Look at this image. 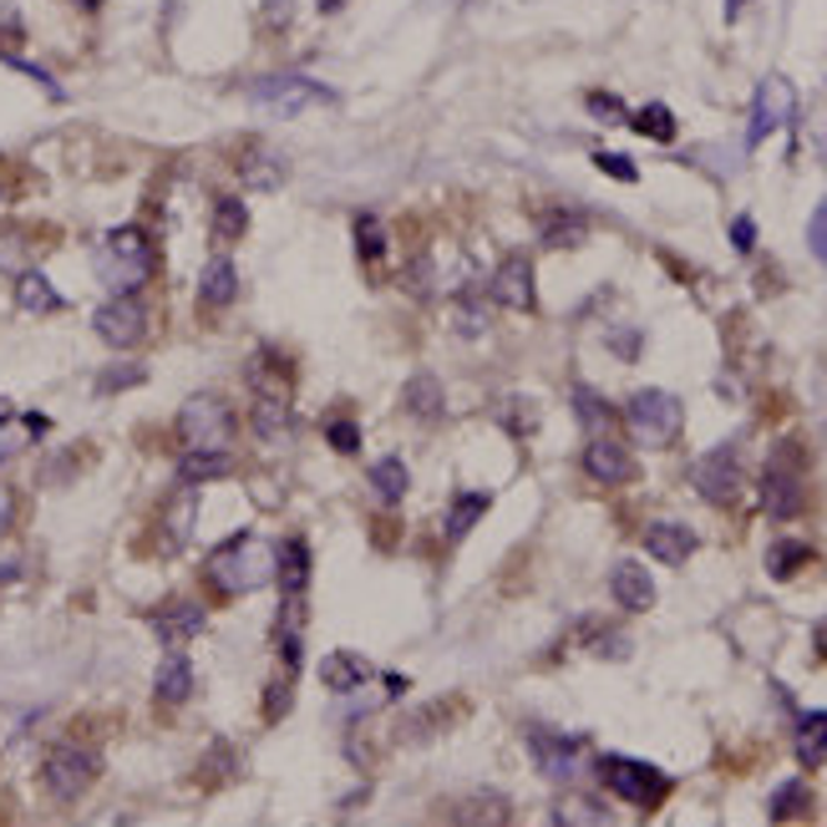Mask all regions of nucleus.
Returning a JSON list of instances; mask_svg holds the SVG:
<instances>
[{"instance_id":"f03ea898","label":"nucleus","mask_w":827,"mask_h":827,"mask_svg":"<svg viewBox=\"0 0 827 827\" xmlns=\"http://www.w3.org/2000/svg\"><path fill=\"white\" fill-rule=\"evenodd\" d=\"M92 264H96V279H102L112 295H137V289L147 285V275H153V244H147L143 228L122 224L96 244Z\"/></svg>"},{"instance_id":"37998d69","label":"nucleus","mask_w":827,"mask_h":827,"mask_svg":"<svg viewBox=\"0 0 827 827\" xmlns=\"http://www.w3.org/2000/svg\"><path fill=\"white\" fill-rule=\"evenodd\" d=\"M807 249L817 264H827V204L813 208V224H807Z\"/></svg>"},{"instance_id":"f257e3e1","label":"nucleus","mask_w":827,"mask_h":827,"mask_svg":"<svg viewBox=\"0 0 827 827\" xmlns=\"http://www.w3.org/2000/svg\"><path fill=\"white\" fill-rule=\"evenodd\" d=\"M275 543L259 539V533H234L228 543H218L208 553V584L218 594H254L275 579Z\"/></svg>"},{"instance_id":"2eb2a0df","label":"nucleus","mask_w":827,"mask_h":827,"mask_svg":"<svg viewBox=\"0 0 827 827\" xmlns=\"http://www.w3.org/2000/svg\"><path fill=\"white\" fill-rule=\"evenodd\" d=\"M147 624H153V635L163 640V645L178 650V645H188V640L204 630L208 614H204V604H198V600H173V604H163V610L147 614Z\"/></svg>"},{"instance_id":"c03bdc74","label":"nucleus","mask_w":827,"mask_h":827,"mask_svg":"<svg viewBox=\"0 0 827 827\" xmlns=\"http://www.w3.org/2000/svg\"><path fill=\"white\" fill-rule=\"evenodd\" d=\"M325 437H330V447H336V452H350V457L360 452V427H356V421H330V427H325Z\"/></svg>"},{"instance_id":"0eeeda50","label":"nucleus","mask_w":827,"mask_h":827,"mask_svg":"<svg viewBox=\"0 0 827 827\" xmlns=\"http://www.w3.org/2000/svg\"><path fill=\"white\" fill-rule=\"evenodd\" d=\"M96 777H102V756L86 752V746H57V752L47 756V767H41V782H47V792L57 803L86 797V787H92Z\"/></svg>"},{"instance_id":"ddd939ff","label":"nucleus","mask_w":827,"mask_h":827,"mask_svg":"<svg viewBox=\"0 0 827 827\" xmlns=\"http://www.w3.org/2000/svg\"><path fill=\"white\" fill-rule=\"evenodd\" d=\"M762 508L767 518H792L803 508V472L792 468V457H772L762 472Z\"/></svg>"},{"instance_id":"4468645a","label":"nucleus","mask_w":827,"mask_h":827,"mask_svg":"<svg viewBox=\"0 0 827 827\" xmlns=\"http://www.w3.org/2000/svg\"><path fill=\"white\" fill-rule=\"evenodd\" d=\"M584 472L604 488H624L635 478V457L624 452V442H614L610 432H594V442L584 447Z\"/></svg>"},{"instance_id":"e433bc0d","label":"nucleus","mask_w":827,"mask_h":827,"mask_svg":"<svg viewBox=\"0 0 827 827\" xmlns=\"http://www.w3.org/2000/svg\"><path fill=\"white\" fill-rule=\"evenodd\" d=\"M356 249H360V259H366V264H376L386 254V228H381V218H376V214L356 218Z\"/></svg>"},{"instance_id":"de8ad7c7","label":"nucleus","mask_w":827,"mask_h":827,"mask_svg":"<svg viewBox=\"0 0 827 827\" xmlns=\"http://www.w3.org/2000/svg\"><path fill=\"white\" fill-rule=\"evenodd\" d=\"M732 244H736V254H752L756 249V218L752 214H742L732 224Z\"/></svg>"},{"instance_id":"bb28decb","label":"nucleus","mask_w":827,"mask_h":827,"mask_svg":"<svg viewBox=\"0 0 827 827\" xmlns=\"http://www.w3.org/2000/svg\"><path fill=\"white\" fill-rule=\"evenodd\" d=\"M584 239H589V218L579 208H559V214L543 218V244L549 249H574Z\"/></svg>"},{"instance_id":"09e8293b","label":"nucleus","mask_w":827,"mask_h":827,"mask_svg":"<svg viewBox=\"0 0 827 827\" xmlns=\"http://www.w3.org/2000/svg\"><path fill=\"white\" fill-rule=\"evenodd\" d=\"M289 711V685L279 681L275 691H264V716H285Z\"/></svg>"},{"instance_id":"f704fd0d","label":"nucleus","mask_w":827,"mask_h":827,"mask_svg":"<svg viewBox=\"0 0 827 827\" xmlns=\"http://www.w3.org/2000/svg\"><path fill=\"white\" fill-rule=\"evenodd\" d=\"M193 518H198V503H193V492H183L178 503L163 513V533H169V549H183V543H188Z\"/></svg>"},{"instance_id":"f8f14e48","label":"nucleus","mask_w":827,"mask_h":827,"mask_svg":"<svg viewBox=\"0 0 827 827\" xmlns=\"http://www.w3.org/2000/svg\"><path fill=\"white\" fill-rule=\"evenodd\" d=\"M492 300L503 305V310H518V315H528L533 305H539V289H533V264H528V254H508V259L498 264V275H492Z\"/></svg>"},{"instance_id":"5701e85b","label":"nucleus","mask_w":827,"mask_h":827,"mask_svg":"<svg viewBox=\"0 0 827 827\" xmlns=\"http://www.w3.org/2000/svg\"><path fill=\"white\" fill-rule=\"evenodd\" d=\"M153 691H157V701H163V706H178V701H188L193 696V665H188V655H178V650H173V655L157 665Z\"/></svg>"},{"instance_id":"b1692460","label":"nucleus","mask_w":827,"mask_h":827,"mask_svg":"<svg viewBox=\"0 0 827 827\" xmlns=\"http://www.w3.org/2000/svg\"><path fill=\"white\" fill-rule=\"evenodd\" d=\"M16 305H21L25 315H51V310H61V295L51 289V279L41 275V269H21L16 275Z\"/></svg>"},{"instance_id":"aec40b11","label":"nucleus","mask_w":827,"mask_h":827,"mask_svg":"<svg viewBox=\"0 0 827 827\" xmlns=\"http://www.w3.org/2000/svg\"><path fill=\"white\" fill-rule=\"evenodd\" d=\"M234 295H239V269H234V259H208L204 264V279H198V300L208 305V310H228L234 305Z\"/></svg>"},{"instance_id":"864d4df0","label":"nucleus","mask_w":827,"mask_h":827,"mask_svg":"<svg viewBox=\"0 0 827 827\" xmlns=\"http://www.w3.org/2000/svg\"><path fill=\"white\" fill-rule=\"evenodd\" d=\"M742 6H746V0H726V21H736V16H742Z\"/></svg>"},{"instance_id":"8fccbe9b","label":"nucleus","mask_w":827,"mask_h":827,"mask_svg":"<svg viewBox=\"0 0 827 827\" xmlns=\"http://www.w3.org/2000/svg\"><path fill=\"white\" fill-rule=\"evenodd\" d=\"M11 518H16V503H11V488H0V533L11 528Z\"/></svg>"},{"instance_id":"f3484780","label":"nucleus","mask_w":827,"mask_h":827,"mask_svg":"<svg viewBox=\"0 0 827 827\" xmlns=\"http://www.w3.org/2000/svg\"><path fill=\"white\" fill-rule=\"evenodd\" d=\"M610 594H614V604H620V610H630V614L655 610V579H650V569H645V564H635V559L614 564V574H610Z\"/></svg>"},{"instance_id":"412c9836","label":"nucleus","mask_w":827,"mask_h":827,"mask_svg":"<svg viewBox=\"0 0 827 827\" xmlns=\"http://www.w3.org/2000/svg\"><path fill=\"white\" fill-rule=\"evenodd\" d=\"M275 584L279 594H305V584H310V549H305V539H285L275 553Z\"/></svg>"},{"instance_id":"603ef678","label":"nucleus","mask_w":827,"mask_h":827,"mask_svg":"<svg viewBox=\"0 0 827 827\" xmlns=\"http://www.w3.org/2000/svg\"><path fill=\"white\" fill-rule=\"evenodd\" d=\"M817 655H827V620L817 624Z\"/></svg>"},{"instance_id":"39448f33","label":"nucleus","mask_w":827,"mask_h":827,"mask_svg":"<svg viewBox=\"0 0 827 827\" xmlns=\"http://www.w3.org/2000/svg\"><path fill=\"white\" fill-rule=\"evenodd\" d=\"M178 437L188 447H204V452H228V442H234V411H228V401H218L208 391L188 396L178 411Z\"/></svg>"},{"instance_id":"c756f323","label":"nucleus","mask_w":827,"mask_h":827,"mask_svg":"<svg viewBox=\"0 0 827 827\" xmlns=\"http://www.w3.org/2000/svg\"><path fill=\"white\" fill-rule=\"evenodd\" d=\"M407 411L411 417H421V421H437L447 411V401H442V381L437 376H411L407 381Z\"/></svg>"},{"instance_id":"79ce46f5","label":"nucleus","mask_w":827,"mask_h":827,"mask_svg":"<svg viewBox=\"0 0 827 827\" xmlns=\"http://www.w3.org/2000/svg\"><path fill=\"white\" fill-rule=\"evenodd\" d=\"M143 376H147L143 366H118V371H102V376H96V391L112 396V391H122V386H137Z\"/></svg>"},{"instance_id":"6e6552de","label":"nucleus","mask_w":827,"mask_h":827,"mask_svg":"<svg viewBox=\"0 0 827 827\" xmlns=\"http://www.w3.org/2000/svg\"><path fill=\"white\" fill-rule=\"evenodd\" d=\"M528 752H533V762H539V772L549 782H574L579 772H584V736H564V732H543V726H533L528 732Z\"/></svg>"},{"instance_id":"ea45409f","label":"nucleus","mask_w":827,"mask_h":827,"mask_svg":"<svg viewBox=\"0 0 827 827\" xmlns=\"http://www.w3.org/2000/svg\"><path fill=\"white\" fill-rule=\"evenodd\" d=\"M508 401H513V407L503 411V427H508L513 437H528L533 427H539V411L528 407V396H508Z\"/></svg>"},{"instance_id":"9d476101","label":"nucleus","mask_w":827,"mask_h":827,"mask_svg":"<svg viewBox=\"0 0 827 827\" xmlns=\"http://www.w3.org/2000/svg\"><path fill=\"white\" fill-rule=\"evenodd\" d=\"M797 118V92H792L787 76H767V82L756 86V102H752V127H746V143H767L777 127Z\"/></svg>"},{"instance_id":"20e7f679","label":"nucleus","mask_w":827,"mask_h":827,"mask_svg":"<svg viewBox=\"0 0 827 827\" xmlns=\"http://www.w3.org/2000/svg\"><path fill=\"white\" fill-rule=\"evenodd\" d=\"M249 102L254 108H269L275 118H300V112H310L315 102H336V92L320 82H310V76L300 72H275V76H259V82L249 86Z\"/></svg>"},{"instance_id":"6ab92c4d","label":"nucleus","mask_w":827,"mask_h":827,"mask_svg":"<svg viewBox=\"0 0 827 827\" xmlns=\"http://www.w3.org/2000/svg\"><path fill=\"white\" fill-rule=\"evenodd\" d=\"M366 681H371V665L360 655H350V650H336V655L320 660V685L336 691V696H356Z\"/></svg>"},{"instance_id":"3c124183","label":"nucleus","mask_w":827,"mask_h":827,"mask_svg":"<svg viewBox=\"0 0 827 827\" xmlns=\"http://www.w3.org/2000/svg\"><path fill=\"white\" fill-rule=\"evenodd\" d=\"M386 696H401V691H407V675H386Z\"/></svg>"},{"instance_id":"58836bf2","label":"nucleus","mask_w":827,"mask_h":827,"mask_svg":"<svg viewBox=\"0 0 827 827\" xmlns=\"http://www.w3.org/2000/svg\"><path fill=\"white\" fill-rule=\"evenodd\" d=\"M584 640H589V655H604V660H624L630 655V640L620 635V630H604V624H589L584 630Z\"/></svg>"},{"instance_id":"7c9ffc66","label":"nucleus","mask_w":827,"mask_h":827,"mask_svg":"<svg viewBox=\"0 0 827 827\" xmlns=\"http://www.w3.org/2000/svg\"><path fill=\"white\" fill-rule=\"evenodd\" d=\"M407 482L411 478H407V462H401V457H381L371 468V492L381 503H401V498H407Z\"/></svg>"},{"instance_id":"cd10ccee","label":"nucleus","mask_w":827,"mask_h":827,"mask_svg":"<svg viewBox=\"0 0 827 827\" xmlns=\"http://www.w3.org/2000/svg\"><path fill=\"white\" fill-rule=\"evenodd\" d=\"M228 472V452H204V447H188L178 462V482L183 488H198V482H214Z\"/></svg>"},{"instance_id":"7ed1b4c3","label":"nucleus","mask_w":827,"mask_h":827,"mask_svg":"<svg viewBox=\"0 0 827 827\" xmlns=\"http://www.w3.org/2000/svg\"><path fill=\"white\" fill-rule=\"evenodd\" d=\"M624 421H630L640 447H671L685 427V407L671 391H635L624 407Z\"/></svg>"},{"instance_id":"a19ab883","label":"nucleus","mask_w":827,"mask_h":827,"mask_svg":"<svg viewBox=\"0 0 827 827\" xmlns=\"http://www.w3.org/2000/svg\"><path fill=\"white\" fill-rule=\"evenodd\" d=\"M594 169L610 173V178H620V183H635L640 178V169L624 153H594Z\"/></svg>"},{"instance_id":"49530a36","label":"nucleus","mask_w":827,"mask_h":827,"mask_svg":"<svg viewBox=\"0 0 827 827\" xmlns=\"http://www.w3.org/2000/svg\"><path fill=\"white\" fill-rule=\"evenodd\" d=\"M553 823H610V813L594 803H564L559 813H553Z\"/></svg>"},{"instance_id":"9b49d317","label":"nucleus","mask_w":827,"mask_h":827,"mask_svg":"<svg viewBox=\"0 0 827 827\" xmlns=\"http://www.w3.org/2000/svg\"><path fill=\"white\" fill-rule=\"evenodd\" d=\"M691 482H696V492L706 503L726 508L742 498V462H736L732 447H716V452H706L696 468H691Z\"/></svg>"},{"instance_id":"5fc2aeb1","label":"nucleus","mask_w":827,"mask_h":827,"mask_svg":"<svg viewBox=\"0 0 827 827\" xmlns=\"http://www.w3.org/2000/svg\"><path fill=\"white\" fill-rule=\"evenodd\" d=\"M6 421H11V401H6V396H0V427H6Z\"/></svg>"},{"instance_id":"423d86ee","label":"nucleus","mask_w":827,"mask_h":827,"mask_svg":"<svg viewBox=\"0 0 827 827\" xmlns=\"http://www.w3.org/2000/svg\"><path fill=\"white\" fill-rule=\"evenodd\" d=\"M600 777L620 803H635V807H645V813L665 803V792H671V777H665V772L650 767V762H630V756H604Z\"/></svg>"},{"instance_id":"a211bd4d","label":"nucleus","mask_w":827,"mask_h":827,"mask_svg":"<svg viewBox=\"0 0 827 827\" xmlns=\"http://www.w3.org/2000/svg\"><path fill=\"white\" fill-rule=\"evenodd\" d=\"M275 640H279V655H285L289 671H300L305 660V594H285L279 600V620H275Z\"/></svg>"},{"instance_id":"72a5a7b5","label":"nucleus","mask_w":827,"mask_h":827,"mask_svg":"<svg viewBox=\"0 0 827 827\" xmlns=\"http://www.w3.org/2000/svg\"><path fill=\"white\" fill-rule=\"evenodd\" d=\"M807 803H813V792H807V782H782L777 792H772V807L767 817L772 823H787V817H803Z\"/></svg>"},{"instance_id":"c85d7f7f","label":"nucleus","mask_w":827,"mask_h":827,"mask_svg":"<svg viewBox=\"0 0 827 827\" xmlns=\"http://www.w3.org/2000/svg\"><path fill=\"white\" fill-rule=\"evenodd\" d=\"M488 492H457L452 498V513H447V543H462L472 533V523H478L482 513H488Z\"/></svg>"},{"instance_id":"1a4fd4ad","label":"nucleus","mask_w":827,"mask_h":827,"mask_svg":"<svg viewBox=\"0 0 827 827\" xmlns=\"http://www.w3.org/2000/svg\"><path fill=\"white\" fill-rule=\"evenodd\" d=\"M92 330L108 340L112 350H132L147 336V305L137 300V295H112V300L92 315Z\"/></svg>"},{"instance_id":"a18cd8bd","label":"nucleus","mask_w":827,"mask_h":827,"mask_svg":"<svg viewBox=\"0 0 827 827\" xmlns=\"http://www.w3.org/2000/svg\"><path fill=\"white\" fill-rule=\"evenodd\" d=\"M589 112H594L600 122H630L624 102H620V96H610V92H589Z\"/></svg>"},{"instance_id":"c9c22d12","label":"nucleus","mask_w":827,"mask_h":827,"mask_svg":"<svg viewBox=\"0 0 827 827\" xmlns=\"http://www.w3.org/2000/svg\"><path fill=\"white\" fill-rule=\"evenodd\" d=\"M630 127H635L640 137H655V143H671L675 137V118H671V108H660V102L640 108L635 118H630Z\"/></svg>"},{"instance_id":"dca6fc26","label":"nucleus","mask_w":827,"mask_h":827,"mask_svg":"<svg viewBox=\"0 0 827 827\" xmlns=\"http://www.w3.org/2000/svg\"><path fill=\"white\" fill-rule=\"evenodd\" d=\"M645 549H650V559L655 564H671V569H681L691 553H696V533L685 523H675V518H655V523L645 528Z\"/></svg>"},{"instance_id":"a878e982","label":"nucleus","mask_w":827,"mask_h":827,"mask_svg":"<svg viewBox=\"0 0 827 827\" xmlns=\"http://www.w3.org/2000/svg\"><path fill=\"white\" fill-rule=\"evenodd\" d=\"M239 178L259 193L279 188V183H285V157L269 153V147H249V157H239Z\"/></svg>"},{"instance_id":"4c0bfd02","label":"nucleus","mask_w":827,"mask_h":827,"mask_svg":"<svg viewBox=\"0 0 827 827\" xmlns=\"http://www.w3.org/2000/svg\"><path fill=\"white\" fill-rule=\"evenodd\" d=\"M574 411H579V421H584L589 432H610V407H604L600 396L589 391V386H574Z\"/></svg>"},{"instance_id":"393cba45","label":"nucleus","mask_w":827,"mask_h":827,"mask_svg":"<svg viewBox=\"0 0 827 827\" xmlns=\"http://www.w3.org/2000/svg\"><path fill=\"white\" fill-rule=\"evenodd\" d=\"M792 746H797V762H803V767H823V762H827V711H807V716H797V736H792Z\"/></svg>"},{"instance_id":"473e14b6","label":"nucleus","mask_w":827,"mask_h":827,"mask_svg":"<svg viewBox=\"0 0 827 827\" xmlns=\"http://www.w3.org/2000/svg\"><path fill=\"white\" fill-rule=\"evenodd\" d=\"M803 564H813V549L797 543V539H782V543H772V549H767V574L772 579H792Z\"/></svg>"},{"instance_id":"4be33fe9","label":"nucleus","mask_w":827,"mask_h":827,"mask_svg":"<svg viewBox=\"0 0 827 827\" xmlns=\"http://www.w3.org/2000/svg\"><path fill=\"white\" fill-rule=\"evenodd\" d=\"M289 401L285 391H259V401H254V437L259 442H285L289 437Z\"/></svg>"},{"instance_id":"2f4dec72","label":"nucleus","mask_w":827,"mask_h":827,"mask_svg":"<svg viewBox=\"0 0 827 827\" xmlns=\"http://www.w3.org/2000/svg\"><path fill=\"white\" fill-rule=\"evenodd\" d=\"M244 228H249V208H244V198H214V239L234 244L244 239Z\"/></svg>"},{"instance_id":"6e6d98bb","label":"nucleus","mask_w":827,"mask_h":827,"mask_svg":"<svg viewBox=\"0 0 827 827\" xmlns=\"http://www.w3.org/2000/svg\"><path fill=\"white\" fill-rule=\"evenodd\" d=\"M76 6H82V11H96V6H102V0H76Z\"/></svg>"}]
</instances>
